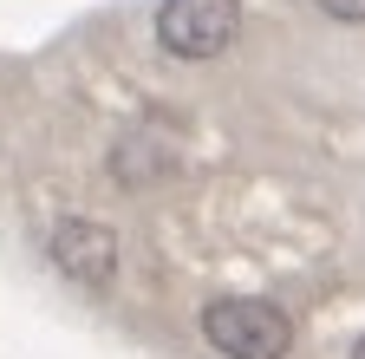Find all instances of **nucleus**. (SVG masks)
<instances>
[{"instance_id": "nucleus-2", "label": "nucleus", "mask_w": 365, "mask_h": 359, "mask_svg": "<svg viewBox=\"0 0 365 359\" xmlns=\"http://www.w3.org/2000/svg\"><path fill=\"white\" fill-rule=\"evenodd\" d=\"M242 33V0H163L157 7V39L176 59H215Z\"/></svg>"}, {"instance_id": "nucleus-4", "label": "nucleus", "mask_w": 365, "mask_h": 359, "mask_svg": "<svg viewBox=\"0 0 365 359\" xmlns=\"http://www.w3.org/2000/svg\"><path fill=\"white\" fill-rule=\"evenodd\" d=\"M333 20H365V0H319Z\"/></svg>"}, {"instance_id": "nucleus-3", "label": "nucleus", "mask_w": 365, "mask_h": 359, "mask_svg": "<svg viewBox=\"0 0 365 359\" xmlns=\"http://www.w3.org/2000/svg\"><path fill=\"white\" fill-rule=\"evenodd\" d=\"M53 261L66 268L78 288H111V275H118V242H111L105 222L72 216V222L53 229Z\"/></svg>"}, {"instance_id": "nucleus-5", "label": "nucleus", "mask_w": 365, "mask_h": 359, "mask_svg": "<svg viewBox=\"0 0 365 359\" xmlns=\"http://www.w3.org/2000/svg\"><path fill=\"white\" fill-rule=\"evenodd\" d=\"M352 359H365V340H359V346H352Z\"/></svg>"}, {"instance_id": "nucleus-1", "label": "nucleus", "mask_w": 365, "mask_h": 359, "mask_svg": "<svg viewBox=\"0 0 365 359\" xmlns=\"http://www.w3.org/2000/svg\"><path fill=\"white\" fill-rule=\"evenodd\" d=\"M202 333L228 359H287V346H294V320L274 300H255V294L209 300L202 307Z\"/></svg>"}]
</instances>
